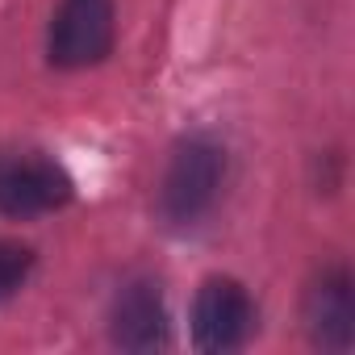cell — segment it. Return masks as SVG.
I'll return each mask as SVG.
<instances>
[{
    "label": "cell",
    "instance_id": "cell-1",
    "mask_svg": "<svg viewBox=\"0 0 355 355\" xmlns=\"http://www.w3.org/2000/svg\"><path fill=\"white\" fill-rule=\"evenodd\" d=\"M226 184V146L214 134H184L180 142L171 146L163 180H159V222L175 234L197 230Z\"/></svg>",
    "mask_w": 355,
    "mask_h": 355
},
{
    "label": "cell",
    "instance_id": "cell-2",
    "mask_svg": "<svg viewBox=\"0 0 355 355\" xmlns=\"http://www.w3.org/2000/svg\"><path fill=\"white\" fill-rule=\"evenodd\" d=\"M76 184L59 159L46 150H21L0 146V214L5 218H42L63 205H71Z\"/></svg>",
    "mask_w": 355,
    "mask_h": 355
},
{
    "label": "cell",
    "instance_id": "cell-3",
    "mask_svg": "<svg viewBox=\"0 0 355 355\" xmlns=\"http://www.w3.org/2000/svg\"><path fill=\"white\" fill-rule=\"evenodd\" d=\"M117 17L113 0H59L46 30V63L59 71H84L113 55Z\"/></svg>",
    "mask_w": 355,
    "mask_h": 355
},
{
    "label": "cell",
    "instance_id": "cell-4",
    "mask_svg": "<svg viewBox=\"0 0 355 355\" xmlns=\"http://www.w3.org/2000/svg\"><path fill=\"white\" fill-rule=\"evenodd\" d=\"M259 309L234 276H205L193 297V347L205 355L243 351L255 334Z\"/></svg>",
    "mask_w": 355,
    "mask_h": 355
},
{
    "label": "cell",
    "instance_id": "cell-5",
    "mask_svg": "<svg viewBox=\"0 0 355 355\" xmlns=\"http://www.w3.org/2000/svg\"><path fill=\"white\" fill-rule=\"evenodd\" d=\"M301 330L318 351L355 347V280L347 263H326L309 276L301 297Z\"/></svg>",
    "mask_w": 355,
    "mask_h": 355
},
{
    "label": "cell",
    "instance_id": "cell-6",
    "mask_svg": "<svg viewBox=\"0 0 355 355\" xmlns=\"http://www.w3.org/2000/svg\"><path fill=\"white\" fill-rule=\"evenodd\" d=\"M109 343L121 351H167L171 318L155 276H125L109 305Z\"/></svg>",
    "mask_w": 355,
    "mask_h": 355
},
{
    "label": "cell",
    "instance_id": "cell-7",
    "mask_svg": "<svg viewBox=\"0 0 355 355\" xmlns=\"http://www.w3.org/2000/svg\"><path fill=\"white\" fill-rule=\"evenodd\" d=\"M34 263H38V255H34V247H26V243H13V239H0V305L5 301H13L26 284H30V276H34Z\"/></svg>",
    "mask_w": 355,
    "mask_h": 355
}]
</instances>
